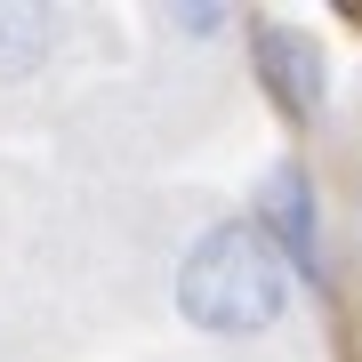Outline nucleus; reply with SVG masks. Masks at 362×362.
I'll return each instance as SVG.
<instances>
[{"instance_id":"nucleus-5","label":"nucleus","mask_w":362,"mask_h":362,"mask_svg":"<svg viewBox=\"0 0 362 362\" xmlns=\"http://www.w3.org/2000/svg\"><path fill=\"white\" fill-rule=\"evenodd\" d=\"M169 25H177V33H226V25H233V8H218V0L202 8V0H194V8H169Z\"/></svg>"},{"instance_id":"nucleus-1","label":"nucleus","mask_w":362,"mask_h":362,"mask_svg":"<svg viewBox=\"0 0 362 362\" xmlns=\"http://www.w3.org/2000/svg\"><path fill=\"white\" fill-rule=\"evenodd\" d=\"M298 274L258 233V218H218L185 242L177 258V314L209 338H258L290 314Z\"/></svg>"},{"instance_id":"nucleus-2","label":"nucleus","mask_w":362,"mask_h":362,"mask_svg":"<svg viewBox=\"0 0 362 362\" xmlns=\"http://www.w3.org/2000/svg\"><path fill=\"white\" fill-rule=\"evenodd\" d=\"M250 65H258V89L274 97V113L282 121H314L330 97V57L314 33L298 25H258L250 33Z\"/></svg>"},{"instance_id":"nucleus-3","label":"nucleus","mask_w":362,"mask_h":362,"mask_svg":"<svg viewBox=\"0 0 362 362\" xmlns=\"http://www.w3.org/2000/svg\"><path fill=\"white\" fill-rule=\"evenodd\" d=\"M258 233L282 250L298 282H322V202H314V177L298 161H274L258 177Z\"/></svg>"},{"instance_id":"nucleus-4","label":"nucleus","mask_w":362,"mask_h":362,"mask_svg":"<svg viewBox=\"0 0 362 362\" xmlns=\"http://www.w3.org/2000/svg\"><path fill=\"white\" fill-rule=\"evenodd\" d=\"M57 33H65L57 8H40V0H0V81H33L57 57Z\"/></svg>"}]
</instances>
